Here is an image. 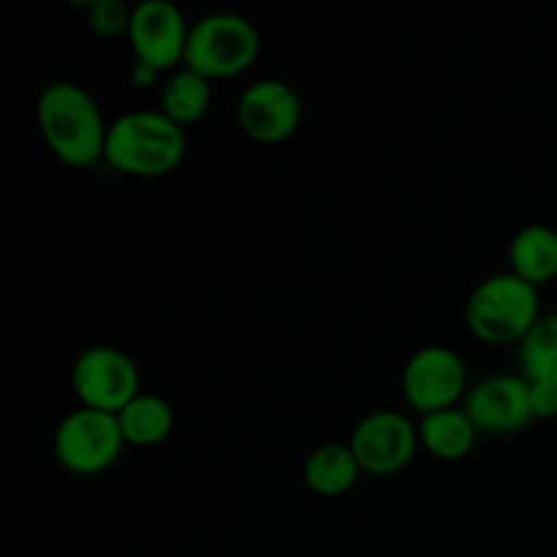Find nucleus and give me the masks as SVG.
<instances>
[{
	"label": "nucleus",
	"instance_id": "nucleus-19",
	"mask_svg": "<svg viewBox=\"0 0 557 557\" xmlns=\"http://www.w3.org/2000/svg\"><path fill=\"white\" fill-rule=\"evenodd\" d=\"M531 384V411L533 419L557 417V384L553 381H528Z\"/></svg>",
	"mask_w": 557,
	"mask_h": 557
},
{
	"label": "nucleus",
	"instance_id": "nucleus-9",
	"mask_svg": "<svg viewBox=\"0 0 557 557\" xmlns=\"http://www.w3.org/2000/svg\"><path fill=\"white\" fill-rule=\"evenodd\" d=\"M190 27L185 22L183 11L166 0H145L134 5L131 14V49L136 54V63L158 71H169L185 60Z\"/></svg>",
	"mask_w": 557,
	"mask_h": 557
},
{
	"label": "nucleus",
	"instance_id": "nucleus-4",
	"mask_svg": "<svg viewBox=\"0 0 557 557\" xmlns=\"http://www.w3.org/2000/svg\"><path fill=\"white\" fill-rule=\"evenodd\" d=\"M261 49L259 30L253 22L239 14H207L190 27L185 47V69L207 76V79H228L256 63Z\"/></svg>",
	"mask_w": 557,
	"mask_h": 557
},
{
	"label": "nucleus",
	"instance_id": "nucleus-13",
	"mask_svg": "<svg viewBox=\"0 0 557 557\" xmlns=\"http://www.w3.org/2000/svg\"><path fill=\"white\" fill-rule=\"evenodd\" d=\"M359 473L364 471L354 457L351 446L326 444L310 451L302 476L315 495L337 498V495H346L348 490H354V484L359 482Z\"/></svg>",
	"mask_w": 557,
	"mask_h": 557
},
{
	"label": "nucleus",
	"instance_id": "nucleus-18",
	"mask_svg": "<svg viewBox=\"0 0 557 557\" xmlns=\"http://www.w3.org/2000/svg\"><path fill=\"white\" fill-rule=\"evenodd\" d=\"M131 14L134 9H128L120 0H101V3H92L87 11V25L103 38H114L120 33H128L131 27Z\"/></svg>",
	"mask_w": 557,
	"mask_h": 557
},
{
	"label": "nucleus",
	"instance_id": "nucleus-16",
	"mask_svg": "<svg viewBox=\"0 0 557 557\" xmlns=\"http://www.w3.org/2000/svg\"><path fill=\"white\" fill-rule=\"evenodd\" d=\"M212 103L210 79L190 69L174 71L161 90V112L183 128L199 123Z\"/></svg>",
	"mask_w": 557,
	"mask_h": 557
},
{
	"label": "nucleus",
	"instance_id": "nucleus-1",
	"mask_svg": "<svg viewBox=\"0 0 557 557\" xmlns=\"http://www.w3.org/2000/svg\"><path fill=\"white\" fill-rule=\"evenodd\" d=\"M44 141L65 166L85 169L103 158L109 125L103 123L96 98L74 82H52L36 103Z\"/></svg>",
	"mask_w": 557,
	"mask_h": 557
},
{
	"label": "nucleus",
	"instance_id": "nucleus-2",
	"mask_svg": "<svg viewBox=\"0 0 557 557\" xmlns=\"http://www.w3.org/2000/svg\"><path fill=\"white\" fill-rule=\"evenodd\" d=\"M103 158L123 174L163 177L185 158V134L161 109L128 112L109 125Z\"/></svg>",
	"mask_w": 557,
	"mask_h": 557
},
{
	"label": "nucleus",
	"instance_id": "nucleus-10",
	"mask_svg": "<svg viewBox=\"0 0 557 557\" xmlns=\"http://www.w3.org/2000/svg\"><path fill=\"white\" fill-rule=\"evenodd\" d=\"M237 120L253 141L277 145L297 134L302 123V101L286 82L261 79L239 96Z\"/></svg>",
	"mask_w": 557,
	"mask_h": 557
},
{
	"label": "nucleus",
	"instance_id": "nucleus-17",
	"mask_svg": "<svg viewBox=\"0 0 557 557\" xmlns=\"http://www.w3.org/2000/svg\"><path fill=\"white\" fill-rule=\"evenodd\" d=\"M520 364L528 381L557 384V313L539 321L520 348Z\"/></svg>",
	"mask_w": 557,
	"mask_h": 557
},
{
	"label": "nucleus",
	"instance_id": "nucleus-14",
	"mask_svg": "<svg viewBox=\"0 0 557 557\" xmlns=\"http://www.w3.org/2000/svg\"><path fill=\"white\" fill-rule=\"evenodd\" d=\"M511 272L531 286H544L557 277V232L549 226H528L511 239Z\"/></svg>",
	"mask_w": 557,
	"mask_h": 557
},
{
	"label": "nucleus",
	"instance_id": "nucleus-11",
	"mask_svg": "<svg viewBox=\"0 0 557 557\" xmlns=\"http://www.w3.org/2000/svg\"><path fill=\"white\" fill-rule=\"evenodd\" d=\"M462 411L473 428L487 435L517 433L533 422L531 384L525 375H493L466 395Z\"/></svg>",
	"mask_w": 557,
	"mask_h": 557
},
{
	"label": "nucleus",
	"instance_id": "nucleus-12",
	"mask_svg": "<svg viewBox=\"0 0 557 557\" xmlns=\"http://www.w3.org/2000/svg\"><path fill=\"white\" fill-rule=\"evenodd\" d=\"M479 430L462 408H446L422 417L419 422V444L433 457L446 462L462 460L476 444Z\"/></svg>",
	"mask_w": 557,
	"mask_h": 557
},
{
	"label": "nucleus",
	"instance_id": "nucleus-6",
	"mask_svg": "<svg viewBox=\"0 0 557 557\" xmlns=\"http://www.w3.org/2000/svg\"><path fill=\"white\" fill-rule=\"evenodd\" d=\"M71 384L82 408L120 413L139 392V370L134 359L112 346H92L79 354L71 370Z\"/></svg>",
	"mask_w": 557,
	"mask_h": 557
},
{
	"label": "nucleus",
	"instance_id": "nucleus-8",
	"mask_svg": "<svg viewBox=\"0 0 557 557\" xmlns=\"http://www.w3.org/2000/svg\"><path fill=\"white\" fill-rule=\"evenodd\" d=\"M348 446L364 473L392 476L417 455L419 428H413L406 413L373 411L354 428Z\"/></svg>",
	"mask_w": 557,
	"mask_h": 557
},
{
	"label": "nucleus",
	"instance_id": "nucleus-5",
	"mask_svg": "<svg viewBox=\"0 0 557 557\" xmlns=\"http://www.w3.org/2000/svg\"><path fill=\"white\" fill-rule=\"evenodd\" d=\"M125 446L117 413L76 408L60 422L54 433V457L76 476H96L114 466Z\"/></svg>",
	"mask_w": 557,
	"mask_h": 557
},
{
	"label": "nucleus",
	"instance_id": "nucleus-15",
	"mask_svg": "<svg viewBox=\"0 0 557 557\" xmlns=\"http://www.w3.org/2000/svg\"><path fill=\"white\" fill-rule=\"evenodd\" d=\"M120 430L125 444L156 446L166 441L174 430V411L163 397L136 395L123 411L117 413Z\"/></svg>",
	"mask_w": 557,
	"mask_h": 557
},
{
	"label": "nucleus",
	"instance_id": "nucleus-7",
	"mask_svg": "<svg viewBox=\"0 0 557 557\" xmlns=\"http://www.w3.org/2000/svg\"><path fill=\"white\" fill-rule=\"evenodd\" d=\"M466 362L446 346L419 348L403 370V395L422 417L457 408L466 395Z\"/></svg>",
	"mask_w": 557,
	"mask_h": 557
},
{
	"label": "nucleus",
	"instance_id": "nucleus-3",
	"mask_svg": "<svg viewBox=\"0 0 557 557\" xmlns=\"http://www.w3.org/2000/svg\"><path fill=\"white\" fill-rule=\"evenodd\" d=\"M468 326L484 343L525 341L528 332L539 324V288L517 277L515 272H500L473 288L466 308Z\"/></svg>",
	"mask_w": 557,
	"mask_h": 557
}]
</instances>
